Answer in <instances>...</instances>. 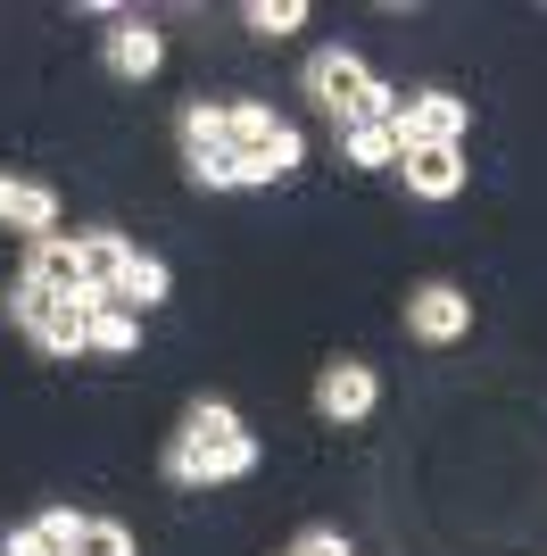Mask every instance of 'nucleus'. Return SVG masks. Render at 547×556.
I'll use <instances>...</instances> for the list:
<instances>
[{"mask_svg":"<svg viewBox=\"0 0 547 556\" xmlns=\"http://www.w3.org/2000/svg\"><path fill=\"white\" fill-rule=\"evenodd\" d=\"M257 465V441H250V424L232 416V407H216V399H207V407H191V416H182V432L175 441H166V482H241V473H250Z\"/></svg>","mask_w":547,"mask_h":556,"instance_id":"1","label":"nucleus"},{"mask_svg":"<svg viewBox=\"0 0 547 556\" xmlns=\"http://www.w3.org/2000/svg\"><path fill=\"white\" fill-rule=\"evenodd\" d=\"M216 116H225V150H232V159H250L266 184H282V175L307 159L298 125H291V116H274V109H257V100H216Z\"/></svg>","mask_w":547,"mask_h":556,"instance_id":"2","label":"nucleus"},{"mask_svg":"<svg viewBox=\"0 0 547 556\" xmlns=\"http://www.w3.org/2000/svg\"><path fill=\"white\" fill-rule=\"evenodd\" d=\"M9 316L34 332V349H42V357H84V349H91V307H84V300H59V291H42V282H25V275H17Z\"/></svg>","mask_w":547,"mask_h":556,"instance_id":"3","label":"nucleus"},{"mask_svg":"<svg viewBox=\"0 0 547 556\" xmlns=\"http://www.w3.org/2000/svg\"><path fill=\"white\" fill-rule=\"evenodd\" d=\"M398 134H407V150H465V134H473V109H465L456 92H407Z\"/></svg>","mask_w":547,"mask_h":556,"instance_id":"4","label":"nucleus"},{"mask_svg":"<svg viewBox=\"0 0 547 556\" xmlns=\"http://www.w3.org/2000/svg\"><path fill=\"white\" fill-rule=\"evenodd\" d=\"M465 325H473V300H465L456 282H423V291L407 300V332H415V341H432V349L465 341Z\"/></svg>","mask_w":547,"mask_h":556,"instance_id":"5","label":"nucleus"},{"mask_svg":"<svg viewBox=\"0 0 547 556\" xmlns=\"http://www.w3.org/2000/svg\"><path fill=\"white\" fill-rule=\"evenodd\" d=\"M373 399H382V382H373V366H357V357L323 366V382H316V407H323L332 424H357V416H373Z\"/></svg>","mask_w":547,"mask_h":556,"instance_id":"6","label":"nucleus"},{"mask_svg":"<svg viewBox=\"0 0 547 556\" xmlns=\"http://www.w3.org/2000/svg\"><path fill=\"white\" fill-rule=\"evenodd\" d=\"M25 282H42V291H59V300H91L84 291V257H75L67 232H42V241L25 250Z\"/></svg>","mask_w":547,"mask_h":556,"instance_id":"7","label":"nucleus"},{"mask_svg":"<svg viewBox=\"0 0 547 556\" xmlns=\"http://www.w3.org/2000/svg\"><path fill=\"white\" fill-rule=\"evenodd\" d=\"M158 59H166V42H158V25H150V17H116L109 25V67L125 75V84H150Z\"/></svg>","mask_w":547,"mask_h":556,"instance_id":"8","label":"nucleus"},{"mask_svg":"<svg viewBox=\"0 0 547 556\" xmlns=\"http://www.w3.org/2000/svg\"><path fill=\"white\" fill-rule=\"evenodd\" d=\"M75 257H84L91 300H116V291H125V266H133V241H116V232H75Z\"/></svg>","mask_w":547,"mask_h":556,"instance_id":"9","label":"nucleus"},{"mask_svg":"<svg viewBox=\"0 0 547 556\" xmlns=\"http://www.w3.org/2000/svg\"><path fill=\"white\" fill-rule=\"evenodd\" d=\"M0 225H17V232H59V191L50 184H25V175H0Z\"/></svg>","mask_w":547,"mask_h":556,"instance_id":"10","label":"nucleus"},{"mask_svg":"<svg viewBox=\"0 0 547 556\" xmlns=\"http://www.w3.org/2000/svg\"><path fill=\"white\" fill-rule=\"evenodd\" d=\"M398 175H407L415 200H456L465 191V150H407Z\"/></svg>","mask_w":547,"mask_h":556,"instance_id":"11","label":"nucleus"},{"mask_svg":"<svg viewBox=\"0 0 547 556\" xmlns=\"http://www.w3.org/2000/svg\"><path fill=\"white\" fill-rule=\"evenodd\" d=\"M75 532H84V515H75V507H42L25 532H9L0 556H75Z\"/></svg>","mask_w":547,"mask_h":556,"instance_id":"12","label":"nucleus"},{"mask_svg":"<svg viewBox=\"0 0 547 556\" xmlns=\"http://www.w3.org/2000/svg\"><path fill=\"white\" fill-rule=\"evenodd\" d=\"M341 141H348V159H357V166H398V159H407V134H398L390 116H373V125H341Z\"/></svg>","mask_w":547,"mask_h":556,"instance_id":"13","label":"nucleus"},{"mask_svg":"<svg viewBox=\"0 0 547 556\" xmlns=\"http://www.w3.org/2000/svg\"><path fill=\"white\" fill-rule=\"evenodd\" d=\"M84 307H91V349L100 357H133V341H141L133 307H116V300H84Z\"/></svg>","mask_w":547,"mask_h":556,"instance_id":"14","label":"nucleus"},{"mask_svg":"<svg viewBox=\"0 0 547 556\" xmlns=\"http://www.w3.org/2000/svg\"><path fill=\"white\" fill-rule=\"evenodd\" d=\"M158 300H166V266H158L150 250H133V266H125V291H116V307H133V316H141V307H158Z\"/></svg>","mask_w":547,"mask_h":556,"instance_id":"15","label":"nucleus"},{"mask_svg":"<svg viewBox=\"0 0 547 556\" xmlns=\"http://www.w3.org/2000/svg\"><path fill=\"white\" fill-rule=\"evenodd\" d=\"M191 175H200L207 191H257V184H266V175H257L250 159H232V150H216V159H200V166H191Z\"/></svg>","mask_w":547,"mask_h":556,"instance_id":"16","label":"nucleus"},{"mask_svg":"<svg viewBox=\"0 0 547 556\" xmlns=\"http://www.w3.org/2000/svg\"><path fill=\"white\" fill-rule=\"evenodd\" d=\"M75 556H133V532H125V523H109V515H84Z\"/></svg>","mask_w":547,"mask_h":556,"instance_id":"17","label":"nucleus"},{"mask_svg":"<svg viewBox=\"0 0 547 556\" xmlns=\"http://www.w3.org/2000/svg\"><path fill=\"white\" fill-rule=\"evenodd\" d=\"M182 150H191V166L216 159V150H225V116L216 109H182Z\"/></svg>","mask_w":547,"mask_h":556,"instance_id":"18","label":"nucleus"},{"mask_svg":"<svg viewBox=\"0 0 547 556\" xmlns=\"http://www.w3.org/2000/svg\"><path fill=\"white\" fill-rule=\"evenodd\" d=\"M298 25H307V0H257L250 9V34H274V42L298 34Z\"/></svg>","mask_w":547,"mask_h":556,"instance_id":"19","label":"nucleus"},{"mask_svg":"<svg viewBox=\"0 0 547 556\" xmlns=\"http://www.w3.org/2000/svg\"><path fill=\"white\" fill-rule=\"evenodd\" d=\"M291 556H348V540H341V532H298Z\"/></svg>","mask_w":547,"mask_h":556,"instance_id":"20","label":"nucleus"}]
</instances>
